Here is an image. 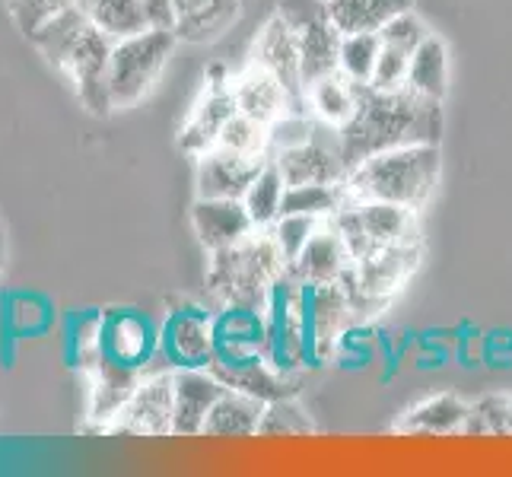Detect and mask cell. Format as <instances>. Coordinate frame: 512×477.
Here are the masks:
<instances>
[{
    "mask_svg": "<svg viewBox=\"0 0 512 477\" xmlns=\"http://www.w3.org/2000/svg\"><path fill=\"white\" fill-rule=\"evenodd\" d=\"M179 35L172 29H144L128 39H118L112 45V61H109V93H112V109H131L144 99L156 80L163 77V70L172 58Z\"/></svg>",
    "mask_w": 512,
    "mask_h": 477,
    "instance_id": "obj_5",
    "label": "cell"
},
{
    "mask_svg": "<svg viewBox=\"0 0 512 477\" xmlns=\"http://www.w3.org/2000/svg\"><path fill=\"white\" fill-rule=\"evenodd\" d=\"M169 369H207L214 363V309L179 303L160 322V353Z\"/></svg>",
    "mask_w": 512,
    "mask_h": 477,
    "instance_id": "obj_8",
    "label": "cell"
},
{
    "mask_svg": "<svg viewBox=\"0 0 512 477\" xmlns=\"http://www.w3.org/2000/svg\"><path fill=\"white\" fill-rule=\"evenodd\" d=\"M322 226L319 217H306V214H280L277 223L271 226V236L277 242V249L284 252L287 264L299 258V252L306 249V242L312 239L315 229Z\"/></svg>",
    "mask_w": 512,
    "mask_h": 477,
    "instance_id": "obj_41",
    "label": "cell"
},
{
    "mask_svg": "<svg viewBox=\"0 0 512 477\" xmlns=\"http://www.w3.org/2000/svg\"><path fill=\"white\" fill-rule=\"evenodd\" d=\"M252 64L274 74L293 99V109H309L306 105V83L299 70V39L296 32L274 13L264 29L258 32L252 48Z\"/></svg>",
    "mask_w": 512,
    "mask_h": 477,
    "instance_id": "obj_16",
    "label": "cell"
},
{
    "mask_svg": "<svg viewBox=\"0 0 512 477\" xmlns=\"http://www.w3.org/2000/svg\"><path fill=\"white\" fill-rule=\"evenodd\" d=\"M465 436H512V398L487 395L471 404Z\"/></svg>",
    "mask_w": 512,
    "mask_h": 477,
    "instance_id": "obj_38",
    "label": "cell"
},
{
    "mask_svg": "<svg viewBox=\"0 0 512 477\" xmlns=\"http://www.w3.org/2000/svg\"><path fill=\"white\" fill-rule=\"evenodd\" d=\"M471 414V404L458 398L455 392H439L423 398L420 404L401 417L398 433H417V436H455L465 433V420Z\"/></svg>",
    "mask_w": 512,
    "mask_h": 477,
    "instance_id": "obj_26",
    "label": "cell"
},
{
    "mask_svg": "<svg viewBox=\"0 0 512 477\" xmlns=\"http://www.w3.org/2000/svg\"><path fill=\"white\" fill-rule=\"evenodd\" d=\"M382 51V39L379 32H353V35H341V51H338V70L344 77H350L353 83L369 86L373 80V70Z\"/></svg>",
    "mask_w": 512,
    "mask_h": 477,
    "instance_id": "obj_34",
    "label": "cell"
},
{
    "mask_svg": "<svg viewBox=\"0 0 512 477\" xmlns=\"http://www.w3.org/2000/svg\"><path fill=\"white\" fill-rule=\"evenodd\" d=\"M299 39V70H303V83L309 86L325 74L338 70V51H341V32L331 23V16L319 23H309L296 32Z\"/></svg>",
    "mask_w": 512,
    "mask_h": 477,
    "instance_id": "obj_28",
    "label": "cell"
},
{
    "mask_svg": "<svg viewBox=\"0 0 512 477\" xmlns=\"http://www.w3.org/2000/svg\"><path fill=\"white\" fill-rule=\"evenodd\" d=\"M274 163L284 172L287 185H309V182H331L338 185L347 179V166L341 159L338 147V131L315 121V134L312 140L290 150H277L271 153Z\"/></svg>",
    "mask_w": 512,
    "mask_h": 477,
    "instance_id": "obj_14",
    "label": "cell"
},
{
    "mask_svg": "<svg viewBox=\"0 0 512 477\" xmlns=\"http://www.w3.org/2000/svg\"><path fill=\"white\" fill-rule=\"evenodd\" d=\"M4 255H7V249H4V233H0V268H4Z\"/></svg>",
    "mask_w": 512,
    "mask_h": 477,
    "instance_id": "obj_47",
    "label": "cell"
},
{
    "mask_svg": "<svg viewBox=\"0 0 512 477\" xmlns=\"http://www.w3.org/2000/svg\"><path fill=\"white\" fill-rule=\"evenodd\" d=\"M443 102L417 93L414 86L401 90H373L360 86V105L347 125L338 131V147L347 172L363 159L411 147L439 144L443 140Z\"/></svg>",
    "mask_w": 512,
    "mask_h": 477,
    "instance_id": "obj_1",
    "label": "cell"
},
{
    "mask_svg": "<svg viewBox=\"0 0 512 477\" xmlns=\"http://www.w3.org/2000/svg\"><path fill=\"white\" fill-rule=\"evenodd\" d=\"M341 233L350 261H357L369 252L392 242L420 239V223L414 207L388 204V201H357L347 198L334 217H328Z\"/></svg>",
    "mask_w": 512,
    "mask_h": 477,
    "instance_id": "obj_6",
    "label": "cell"
},
{
    "mask_svg": "<svg viewBox=\"0 0 512 477\" xmlns=\"http://www.w3.org/2000/svg\"><path fill=\"white\" fill-rule=\"evenodd\" d=\"M175 369H144L137 392L105 433L112 436H172Z\"/></svg>",
    "mask_w": 512,
    "mask_h": 477,
    "instance_id": "obj_11",
    "label": "cell"
},
{
    "mask_svg": "<svg viewBox=\"0 0 512 477\" xmlns=\"http://www.w3.org/2000/svg\"><path fill=\"white\" fill-rule=\"evenodd\" d=\"M376 328L373 322H350L338 344H334V353H331V363L344 369V373H357V369H366L369 363L376 360Z\"/></svg>",
    "mask_w": 512,
    "mask_h": 477,
    "instance_id": "obj_36",
    "label": "cell"
},
{
    "mask_svg": "<svg viewBox=\"0 0 512 477\" xmlns=\"http://www.w3.org/2000/svg\"><path fill=\"white\" fill-rule=\"evenodd\" d=\"M306 105L315 121L341 131L347 121L357 115L360 83H353L350 77L341 74V70H334V74H325L306 86Z\"/></svg>",
    "mask_w": 512,
    "mask_h": 477,
    "instance_id": "obj_27",
    "label": "cell"
},
{
    "mask_svg": "<svg viewBox=\"0 0 512 477\" xmlns=\"http://www.w3.org/2000/svg\"><path fill=\"white\" fill-rule=\"evenodd\" d=\"M408 86H414L417 93L439 99L443 102L449 93V48L439 35H427L417 51L411 55V74H408Z\"/></svg>",
    "mask_w": 512,
    "mask_h": 477,
    "instance_id": "obj_30",
    "label": "cell"
},
{
    "mask_svg": "<svg viewBox=\"0 0 512 477\" xmlns=\"http://www.w3.org/2000/svg\"><path fill=\"white\" fill-rule=\"evenodd\" d=\"M439 169H443L439 144L385 150L353 166L344 179V191L357 201H388L423 210L439 185Z\"/></svg>",
    "mask_w": 512,
    "mask_h": 477,
    "instance_id": "obj_3",
    "label": "cell"
},
{
    "mask_svg": "<svg viewBox=\"0 0 512 477\" xmlns=\"http://www.w3.org/2000/svg\"><path fill=\"white\" fill-rule=\"evenodd\" d=\"M264 318H268V344L264 357L274 369L296 376L303 366V334H299V280L293 271L280 274L264 299Z\"/></svg>",
    "mask_w": 512,
    "mask_h": 477,
    "instance_id": "obj_10",
    "label": "cell"
},
{
    "mask_svg": "<svg viewBox=\"0 0 512 477\" xmlns=\"http://www.w3.org/2000/svg\"><path fill=\"white\" fill-rule=\"evenodd\" d=\"M325 4H331V0H325Z\"/></svg>",
    "mask_w": 512,
    "mask_h": 477,
    "instance_id": "obj_48",
    "label": "cell"
},
{
    "mask_svg": "<svg viewBox=\"0 0 512 477\" xmlns=\"http://www.w3.org/2000/svg\"><path fill=\"white\" fill-rule=\"evenodd\" d=\"M226 388H236V392L245 395H255L261 401H277V398H296L299 395V385L296 376H287L274 369L268 363L264 353H255V357L242 360L236 366H223V363H210L207 366Z\"/></svg>",
    "mask_w": 512,
    "mask_h": 477,
    "instance_id": "obj_23",
    "label": "cell"
},
{
    "mask_svg": "<svg viewBox=\"0 0 512 477\" xmlns=\"http://www.w3.org/2000/svg\"><path fill=\"white\" fill-rule=\"evenodd\" d=\"M414 0H331L328 16L341 35L379 32L395 13L411 10Z\"/></svg>",
    "mask_w": 512,
    "mask_h": 477,
    "instance_id": "obj_29",
    "label": "cell"
},
{
    "mask_svg": "<svg viewBox=\"0 0 512 477\" xmlns=\"http://www.w3.org/2000/svg\"><path fill=\"white\" fill-rule=\"evenodd\" d=\"M264 408H268V401L236 392V388H226L220 401L207 414L204 436L207 439H252L258 436Z\"/></svg>",
    "mask_w": 512,
    "mask_h": 477,
    "instance_id": "obj_25",
    "label": "cell"
},
{
    "mask_svg": "<svg viewBox=\"0 0 512 477\" xmlns=\"http://www.w3.org/2000/svg\"><path fill=\"white\" fill-rule=\"evenodd\" d=\"M427 35H430V29H427V23H423L420 16L414 13V7L395 13L392 20H388V23L379 29L382 45L401 48V51H408V55H414L417 45H420L423 39H427Z\"/></svg>",
    "mask_w": 512,
    "mask_h": 477,
    "instance_id": "obj_42",
    "label": "cell"
},
{
    "mask_svg": "<svg viewBox=\"0 0 512 477\" xmlns=\"http://www.w3.org/2000/svg\"><path fill=\"white\" fill-rule=\"evenodd\" d=\"M312 430H315L312 420L303 408H299L296 398H277V401H268V408H264L258 436H264V439H271V436H309Z\"/></svg>",
    "mask_w": 512,
    "mask_h": 477,
    "instance_id": "obj_39",
    "label": "cell"
},
{
    "mask_svg": "<svg viewBox=\"0 0 512 477\" xmlns=\"http://www.w3.org/2000/svg\"><path fill=\"white\" fill-rule=\"evenodd\" d=\"M290 264L277 249L271 229H255L236 245L210 252L207 261V293L217 299V306L242 303L264 309L274 280L287 274Z\"/></svg>",
    "mask_w": 512,
    "mask_h": 477,
    "instance_id": "obj_4",
    "label": "cell"
},
{
    "mask_svg": "<svg viewBox=\"0 0 512 477\" xmlns=\"http://www.w3.org/2000/svg\"><path fill=\"white\" fill-rule=\"evenodd\" d=\"M353 322L341 284H306L299 280V334H303V366L322 369L331 363L334 344Z\"/></svg>",
    "mask_w": 512,
    "mask_h": 477,
    "instance_id": "obj_7",
    "label": "cell"
},
{
    "mask_svg": "<svg viewBox=\"0 0 512 477\" xmlns=\"http://www.w3.org/2000/svg\"><path fill=\"white\" fill-rule=\"evenodd\" d=\"M481 363L487 369H512V328H490V331H484Z\"/></svg>",
    "mask_w": 512,
    "mask_h": 477,
    "instance_id": "obj_45",
    "label": "cell"
},
{
    "mask_svg": "<svg viewBox=\"0 0 512 477\" xmlns=\"http://www.w3.org/2000/svg\"><path fill=\"white\" fill-rule=\"evenodd\" d=\"M284 172L274 163V156L264 163V169L258 172V179L245 191V207H249V217L255 223V229H271L280 217V204H284Z\"/></svg>",
    "mask_w": 512,
    "mask_h": 477,
    "instance_id": "obj_32",
    "label": "cell"
},
{
    "mask_svg": "<svg viewBox=\"0 0 512 477\" xmlns=\"http://www.w3.org/2000/svg\"><path fill=\"white\" fill-rule=\"evenodd\" d=\"M268 344V318L258 306L229 303L214 312V363L236 366L242 360L264 353Z\"/></svg>",
    "mask_w": 512,
    "mask_h": 477,
    "instance_id": "obj_15",
    "label": "cell"
},
{
    "mask_svg": "<svg viewBox=\"0 0 512 477\" xmlns=\"http://www.w3.org/2000/svg\"><path fill=\"white\" fill-rule=\"evenodd\" d=\"M344 201H347L344 182H338V185H331V182L287 185L284 204H280V214H306V217L328 220V217L338 214Z\"/></svg>",
    "mask_w": 512,
    "mask_h": 477,
    "instance_id": "obj_33",
    "label": "cell"
},
{
    "mask_svg": "<svg viewBox=\"0 0 512 477\" xmlns=\"http://www.w3.org/2000/svg\"><path fill=\"white\" fill-rule=\"evenodd\" d=\"M347 268L350 252L331 220H322V226L306 242V249L290 264L293 277L306 280V284H338Z\"/></svg>",
    "mask_w": 512,
    "mask_h": 477,
    "instance_id": "obj_22",
    "label": "cell"
},
{
    "mask_svg": "<svg viewBox=\"0 0 512 477\" xmlns=\"http://www.w3.org/2000/svg\"><path fill=\"white\" fill-rule=\"evenodd\" d=\"M74 4L77 0H7V13L23 39H32L48 20H55L58 13H64Z\"/></svg>",
    "mask_w": 512,
    "mask_h": 477,
    "instance_id": "obj_40",
    "label": "cell"
},
{
    "mask_svg": "<svg viewBox=\"0 0 512 477\" xmlns=\"http://www.w3.org/2000/svg\"><path fill=\"white\" fill-rule=\"evenodd\" d=\"M29 45L39 55L67 77L74 86V96L90 115H109L112 93H109V61L115 39L105 35L99 26L86 20V13L74 4L55 20H48L39 32L32 35Z\"/></svg>",
    "mask_w": 512,
    "mask_h": 477,
    "instance_id": "obj_2",
    "label": "cell"
},
{
    "mask_svg": "<svg viewBox=\"0 0 512 477\" xmlns=\"http://www.w3.org/2000/svg\"><path fill=\"white\" fill-rule=\"evenodd\" d=\"M408 74H411V55H408V51L382 45L369 86H373V90H401V86H408Z\"/></svg>",
    "mask_w": 512,
    "mask_h": 477,
    "instance_id": "obj_43",
    "label": "cell"
},
{
    "mask_svg": "<svg viewBox=\"0 0 512 477\" xmlns=\"http://www.w3.org/2000/svg\"><path fill=\"white\" fill-rule=\"evenodd\" d=\"M226 385L210 369H175V411L172 436H204V423L210 408L220 401Z\"/></svg>",
    "mask_w": 512,
    "mask_h": 477,
    "instance_id": "obj_20",
    "label": "cell"
},
{
    "mask_svg": "<svg viewBox=\"0 0 512 477\" xmlns=\"http://www.w3.org/2000/svg\"><path fill=\"white\" fill-rule=\"evenodd\" d=\"M77 7L86 13V20L99 26L105 35H112L115 42L150 29L140 0H77Z\"/></svg>",
    "mask_w": 512,
    "mask_h": 477,
    "instance_id": "obj_31",
    "label": "cell"
},
{
    "mask_svg": "<svg viewBox=\"0 0 512 477\" xmlns=\"http://www.w3.org/2000/svg\"><path fill=\"white\" fill-rule=\"evenodd\" d=\"M147 13V23L156 29H172L175 23V0H140Z\"/></svg>",
    "mask_w": 512,
    "mask_h": 477,
    "instance_id": "obj_46",
    "label": "cell"
},
{
    "mask_svg": "<svg viewBox=\"0 0 512 477\" xmlns=\"http://www.w3.org/2000/svg\"><path fill=\"white\" fill-rule=\"evenodd\" d=\"M423 258V242L411 239V242H392L382 245V249L369 252L357 261H350V268L344 271V284L357 287L366 296L376 299H392L408 287V280L417 274Z\"/></svg>",
    "mask_w": 512,
    "mask_h": 477,
    "instance_id": "obj_12",
    "label": "cell"
},
{
    "mask_svg": "<svg viewBox=\"0 0 512 477\" xmlns=\"http://www.w3.org/2000/svg\"><path fill=\"white\" fill-rule=\"evenodd\" d=\"M83 373H86V379H90V411L86 414H90L93 427L99 433H105V427L125 411V404L137 392L144 373H140V369L105 360V357H99V353L86 363Z\"/></svg>",
    "mask_w": 512,
    "mask_h": 477,
    "instance_id": "obj_18",
    "label": "cell"
},
{
    "mask_svg": "<svg viewBox=\"0 0 512 477\" xmlns=\"http://www.w3.org/2000/svg\"><path fill=\"white\" fill-rule=\"evenodd\" d=\"M277 16L284 20L293 32H299L309 23H319L328 16V4L325 0H280Z\"/></svg>",
    "mask_w": 512,
    "mask_h": 477,
    "instance_id": "obj_44",
    "label": "cell"
},
{
    "mask_svg": "<svg viewBox=\"0 0 512 477\" xmlns=\"http://www.w3.org/2000/svg\"><path fill=\"white\" fill-rule=\"evenodd\" d=\"M236 112H239V105H236V96H233V77H226L223 67H214L207 74L204 96L194 102L188 121L182 125L179 147L188 156L198 159L210 147H217L220 131L226 128V121L233 118Z\"/></svg>",
    "mask_w": 512,
    "mask_h": 477,
    "instance_id": "obj_13",
    "label": "cell"
},
{
    "mask_svg": "<svg viewBox=\"0 0 512 477\" xmlns=\"http://www.w3.org/2000/svg\"><path fill=\"white\" fill-rule=\"evenodd\" d=\"M271 156H245L226 147H210L198 156V172H194V185H198V198H245L249 185L258 179Z\"/></svg>",
    "mask_w": 512,
    "mask_h": 477,
    "instance_id": "obj_17",
    "label": "cell"
},
{
    "mask_svg": "<svg viewBox=\"0 0 512 477\" xmlns=\"http://www.w3.org/2000/svg\"><path fill=\"white\" fill-rule=\"evenodd\" d=\"M55 322V306L42 293H13L7 299V328L13 338H35Z\"/></svg>",
    "mask_w": 512,
    "mask_h": 477,
    "instance_id": "obj_35",
    "label": "cell"
},
{
    "mask_svg": "<svg viewBox=\"0 0 512 477\" xmlns=\"http://www.w3.org/2000/svg\"><path fill=\"white\" fill-rule=\"evenodd\" d=\"M233 96H236V105H239L242 115H249L268 128L287 109H293V99L284 90V83H280L274 74H268V70L255 67V64H249L233 80Z\"/></svg>",
    "mask_w": 512,
    "mask_h": 477,
    "instance_id": "obj_24",
    "label": "cell"
},
{
    "mask_svg": "<svg viewBox=\"0 0 512 477\" xmlns=\"http://www.w3.org/2000/svg\"><path fill=\"white\" fill-rule=\"evenodd\" d=\"M217 147L236 150L245 156H271V134H268V125H261V121L236 112L226 121V128L220 131Z\"/></svg>",
    "mask_w": 512,
    "mask_h": 477,
    "instance_id": "obj_37",
    "label": "cell"
},
{
    "mask_svg": "<svg viewBox=\"0 0 512 477\" xmlns=\"http://www.w3.org/2000/svg\"><path fill=\"white\" fill-rule=\"evenodd\" d=\"M191 229L207 252H217L252 236L255 223L249 217V207L239 198H194Z\"/></svg>",
    "mask_w": 512,
    "mask_h": 477,
    "instance_id": "obj_19",
    "label": "cell"
},
{
    "mask_svg": "<svg viewBox=\"0 0 512 477\" xmlns=\"http://www.w3.org/2000/svg\"><path fill=\"white\" fill-rule=\"evenodd\" d=\"M99 357L131 366V369H150V363L160 353V325L140 309H105L99 315Z\"/></svg>",
    "mask_w": 512,
    "mask_h": 477,
    "instance_id": "obj_9",
    "label": "cell"
},
{
    "mask_svg": "<svg viewBox=\"0 0 512 477\" xmlns=\"http://www.w3.org/2000/svg\"><path fill=\"white\" fill-rule=\"evenodd\" d=\"M242 0H175L172 32L179 42L210 45L239 23Z\"/></svg>",
    "mask_w": 512,
    "mask_h": 477,
    "instance_id": "obj_21",
    "label": "cell"
}]
</instances>
